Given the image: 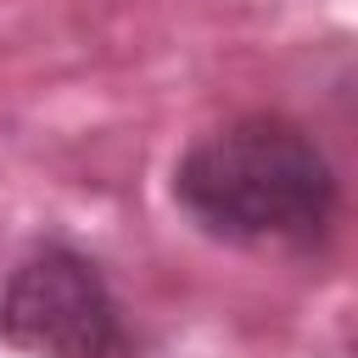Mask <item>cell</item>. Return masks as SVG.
Wrapping results in <instances>:
<instances>
[{
	"label": "cell",
	"mask_w": 358,
	"mask_h": 358,
	"mask_svg": "<svg viewBox=\"0 0 358 358\" xmlns=\"http://www.w3.org/2000/svg\"><path fill=\"white\" fill-rule=\"evenodd\" d=\"M179 213L229 246H319L336 218V168L319 140L280 112H241L173 162Z\"/></svg>",
	"instance_id": "6da1fadb"
},
{
	"label": "cell",
	"mask_w": 358,
	"mask_h": 358,
	"mask_svg": "<svg viewBox=\"0 0 358 358\" xmlns=\"http://www.w3.org/2000/svg\"><path fill=\"white\" fill-rule=\"evenodd\" d=\"M0 336L28 358H145L117 291L73 246H34L0 291Z\"/></svg>",
	"instance_id": "7a4b0ae2"
}]
</instances>
